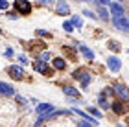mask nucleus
Here are the masks:
<instances>
[{"label": "nucleus", "mask_w": 129, "mask_h": 127, "mask_svg": "<svg viewBox=\"0 0 129 127\" xmlns=\"http://www.w3.org/2000/svg\"><path fill=\"white\" fill-rule=\"evenodd\" d=\"M63 52L67 54L70 59H76V50H72V48H68V46H63Z\"/></svg>", "instance_id": "17"}, {"label": "nucleus", "mask_w": 129, "mask_h": 127, "mask_svg": "<svg viewBox=\"0 0 129 127\" xmlns=\"http://www.w3.org/2000/svg\"><path fill=\"white\" fill-rule=\"evenodd\" d=\"M15 9L19 11L20 15H30L31 13V4L26 2V0H17L15 2Z\"/></svg>", "instance_id": "1"}, {"label": "nucleus", "mask_w": 129, "mask_h": 127, "mask_svg": "<svg viewBox=\"0 0 129 127\" xmlns=\"http://www.w3.org/2000/svg\"><path fill=\"white\" fill-rule=\"evenodd\" d=\"M78 127H92V125H90V123H87V122H79Z\"/></svg>", "instance_id": "29"}, {"label": "nucleus", "mask_w": 129, "mask_h": 127, "mask_svg": "<svg viewBox=\"0 0 129 127\" xmlns=\"http://www.w3.org/2000/svg\"><path fill=\"white\" fill-rule=\"evenodd\" d=\"M127 123H129V118H127Z\"/></svg>", "instance_id": "31"}, {"label": "nucleus", "mask_w": 129, "mask_h": 127, "mask_svg": "<svg viewBox=\"0 0 129 127\" xmlns=\"http://www.w3.org/2000/svg\"><path fill=\"white\" fill-rule=\"evenodd\" d=\"M113 22H114V26L118 28V30L129 31V20L125 19V17H113Z\"/></svg>", "instance_id": "3"}, {"label": "nucleus", "mask_w": 129, "mask_h": 127, "mask_svg": "<svg viewBox=\"0 0 129 127\" xmlns=\"http://www.w3.org/2000/svg\"><path fill=\"white\" fill-rule=\"evenodd\" d=\"M17 59H19V61L22 63V65H26V63H28V59H26L24 55H19V57H17Z\"/></svg>", "instance_id": "27"}, {"label": "nucleus", "mask_w": 129, "mask_h": 127, "mask_svg": "<svg viewBox=\"0 0 129 127\" xmlns=\"http://www.w3.org/2000/svg\"><path fill=\"white\" fill-rule=\"evenodd\" d=\"M81 76H83V70H76V72L72 74V77H74V79H81Z\"/></svg>", "instance_id": "24"}, {"label": "nucleus", "mask_w": 129, "mask_h": 127, "mask_svg": "<svg viewBox=\"0 0 129 127\" xmlns=\"http://www.w3.org/2000/svg\"><path fill=\"white\" fill-rule=\"evenodd\" d=\"M107 66H109V70L111 72H118L120 70V66H122V63H120V59H118V57H114V55H111L109 57V59H107Z\"/></svg>", "instance_id": "8"}, {"label": "nucleus", "mask_w": 129, "mask_h": 127, "mask_svg": "<svg viewBox=\"0 0 129 127\" xmlns=\"http://www.w3.org/2000/svg\"><path fill=\"white\" fill-rule=\"evenodd\" d=\"M83 15H87L89 19H94V17H96V15L92 13V11H89V9H85V11H83Z\"/></svg>", "instance_id": "26"}, {"label": "nucleus", "mask_w": 129, "mask_h": 127, "mask_svg": "<svg viewBox=\"0 0 129 127\" xmlns=\"http://www.w3.org/2000/svg\"><path fill=\"white\" fill-rule=\"evenodd\" d=\"M4 55H8V57H11V55H13V50H11V48H8V50L4 52Z\"/></svg>", "instance_id": "28"}, {"label": "nucleus", "mask_w": 129, "mask_h": 127, "mask_svg": "<svg viewBox=\"0 0 129 127\" xmlns=\"http://www.w3.org/2000/svg\"><path fill=\"white\" fill-rule=\"evenodd\" d=\"M0 33H2V30H0Z\"/></svg>", "instance_id": "32"}, {"label": "nucleus", "mask_w": 129, "mask_h": 127, "mask_svg": "<svg viewBox=\"0 0 129 127\" xmlns=\"http://www.w3.org/2000/svg\"><path fill=\"white\" fill-rule=\"evenodd\" d=\"M63 92L67 96H72V98H79V90H76L74 87H64L63 89Z\"/></svg>", "instance_id": "13"}, {"label": "nucleus", "mask_w": 129, "mask_h": 127, "mask_svg": "<svg viewBox=\"0 0 129 127\" xmlns=\"http://www.w3.org/2000/svg\"><path fill=\"white\" fill-rule=\"evenodd\" d=\"M70 22H72V26H74V30H76V28H78V30H79V28H81V26H83V20H81V19H79V17H72V20H70Z\"/></svg>", "instance_id": "16"}, {"label": "nucleus", "mask_w": 129, "mask_h": 127, "mask_svg": "<svg viewBox=\"0 0 129 127\" xmlns=\"http://www.w3.org/2000/svg\"><path fill=\"white\" fill-rule=\"evenodd\" d=\"M76 48H78V50L81 52V54L85 55V59H89V61L94 59V52H92V50L89 48V46H85L83 43H76Z\"/></svg>", "instance_id": "6"}, {"label": "nucleus", "mask_w": 129, "mask_h": 127, "mask_svg": "<svg viewBox=\"0 0 129 127\" xmlns=\"http://www.w3.org/2000/svg\"><path fill=\"white\" fill-rule=\"evenodd\" d=\"M0 94H6V96H13L15 94V89L8 83H0Z\"/></svg>", "instance_id": "12"}, {"label": "nucleus", "mask_w": 129, "mask_h": 127, "mask_svg": "<svg viewBox=\"0 0 129 127\" xmlns=\"http://www.w3.org/2000/svg\"><path fill=\"white\" fill-rule=\"evenodd\" d=\"M89 114H94L96 118H102V112H100L98 109H94V107H90V109H89Z\"/></svg>", "instance_id": "22"}, {"label": "nucleus", "mask_w": 129, "mask_h": 127, "mask_svg": "<svg viewBox=\"0 0 129 127\" xmlns=\"http://www.w3.org/2000/svg\"><path fill=\"white\" fill-rule=\"evenodd\" d=\"M114 92L120 96V101H122V100H124V101H127V100H129V89H127L124 83L114 85Z\"/></svg>", "instance_id": "2"}, {"label": "nucleus", "mask_w": 129, "mask_h": 127, "mask_svg": "<svg viewBox=\"0 0 129 127\" xmlns=\"http://www.w3.org/2000/svg\"><path fill=\"white\" fill-rule=\"evenodd\" d=\"M63 30L64 31H74V26H72V22H70V20H67V22H63Z\"/></svg>", "instance_id": "19"}, {"label": "nucleus", "mask_w": 129, "mask_h": 127, "mask_svg": "<svg viewBox=\"0 0 129 127\" xmlns=\"http://www.w3.org/2000/svg\"><path fill=\"white\" fill-rule=\"evenodd\" d=\"M111 107H113V111H114L116 114H124V112H125V103L120 101V100H116Z\"/></svg>", "instance_id": "10"}, {"label": "nucleus", "mask_w": 129, "mask_h": 127, "mask_svg": "<svg viewBox=\"0 0 129 127\" xmlns=\"http://www.w3.org/2000/svg\"><path fill=\"white\" fill-rule=\"evenodd\" d=\"M109 9L113 11L114 17H124V6H120V4H116V2H111L109 4Z\"/></svg>", "instance_id": "9"}, {"label": "nucleus", "mask_w": 129, "mask_h": 127, "mask_svg": "<svg viewBox=\"0 0 129 127\" xmlns=\"http://www.w3.org/2000/svg\"><path fill=\"white\" fill-rule=\"evenodd\" d=\"M55 9H57V13L59 15H68L70 13V8H68V4L67 2H57V6H55Z\"/></svg>", "instance_id": "11"}, {"label": "nucleus", "mask_w": 129, "mask_h": 127, "mask_svg": "<svg viewBox=\"0 0 129 127\" xmlns=\"http://www.w3.org/2000/svg\"><path fill=\"white\" fill-rule=\"evenodd\" d=\"M9 8V2L8 0H0V9H8Z\"/></svg>", "instance_id": "25"}, {"label": "nucleus", "mask_w": 129, "mask_h": 127, "mask_svg": "<svg viewBox=\"0 0 129 127\" xmlns=\"http://www.w3.org/2000/svg\"><path fill=\"white\" fill-rule=\"evenodd\" d=\"M8 72H9V76L13 77V79H17V81H20V79L24 77V70H22V66L13 65V66H9V68H8Z\"/></svg>", "instance_id": "4"}, {"label": "nucleus", "mask_w": 129, "mask_h": 127, "mask_svg": "<svg viewBox=\"0 0 129 127\" xmlns=\"http://www.w3.org/2000/svg\"><path fill=\"white\" fill-rule=\"evenodd\" d=\"M33 68L35 70H37L39 74H44V76H52V72L50 68H48V65H46V63H43V61H37V63H33Z\"/></svg>", "instance_id": "7"}, {"label": "nucleus", "mask_w": 129, "mask_h": 127, "mask_svg": "<svg viewBox=\"0 0 129 127\" xmlns=\"http://www.w3.org/2000/svg\"><path fill=\"white\" fill-rule=\"evenodd\" d=\"M50 59H52V54H50V52H43V54H41V59H39V61L46 63V61H50Z\"/></svg>", "instance_id": "20"}, {"label": "nucleus", "mask_w": 129, "mask_h": 127, "mask_svg": "<svg viewBox=\"0 0 129 127\" xmlns=\"http://www.w3.org/2000/svg\"><path fill=\"white\" fill-rule=\"evenodd\" d=\"M64 66H67L64 59H61V57H55V59H54V68H57V70H64Z\"/></svg>", "instance_id": "14"}, {"label": "nucleus", "mask_w": 129, "mask_h": 127, "mask_svg": "<svg viewBox=\"0 0 129 127\" xmlns=\"http://www.w3.org/2000/svg\"><path fill=\"white\" fill-rule=\"evenodd\" d=\"M55 109L52 103H39L37 107H35V112L39 114V116H43V114H48V112H54Z\"/></svg>", "instance_id": "5"}, {"label": "nucleus", "mask_w": 129, "mask_h": 127, "mask_svg": "<svg viewBox=\"0 0 129 127\" xmlns=\"http://www.w3.org/2000/svg\"><path fill=\"white\" fill-rule=\"evenodd\" d=\"M35 33H37V35H41V37H52L48 31H44V30H35Z\"/></svg>", "instance_id": "23"}, {"label": "nucleus", "mask_w": 129, "mask_h": 127, "mask_svg": "<svg viewBox=\"0 0 129 127\" xmlns=\"http://www.w3.org/2000/svg\"><path fill=\"white\" fill-rule=\"evenodd\" d=\"M98 15L102 17L103 20H107V19H109V15H107V9H105V8H102V6H98Z\"/></svg>", "instance_id": "18"}, {"label": "nucleus", "mask_w": 129, "mask_h": 127, "mask_svg": "<svg viewBox=\"0 0 129 127\" xmlns=\"http://www.w3.org/2000/svg\"><path fill=\"white\" fill-rule=\"evenodd\" d=\"M17 101H19V103H26V98H22V96H17Z\"/></svg>", "instance_id": "30"}, {"label": "nucleus", "mask_w": 129, "mask_h": 127, "mask_svg": "<svg viewBox=\"0 0 129 127\" xmlns=\"http://www.w3.org/2000/svg\"><path fill=\"white\" fill-rule=\"evenodd\" d=\"M89 83H90V74H85V72H83V76H81V87H83V89H87V87H89Z\"/></svg>", "instance_id": "15"}, {"label": "nucleus", "mask_w": 129, "mask_h": 127, "mask_svg": "<svg viewBox=\"0 0 129 127\" xmlns=\"http://www.w3.org/2000/svg\"><path fill=\"white\" fill-rule=\"evenodd\" d=\"M109 48L113 50V52H120V50H122L120 46H118V43H116V41H109Z\"/></svg>", "instance_id": "21"}]
</instances>
